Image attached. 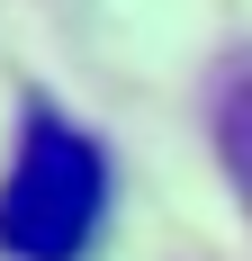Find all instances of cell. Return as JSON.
Masks as SVG:
<instances>
[{"label": "cell", "mask_w": 252, "mask_h": 261, "mask_svg": "<svg viewBox=\"0 0 252 261\" xmlns=\"http://www.w3.org/2000/svg\"><path fill=\"white\" fill-rule=\"evenodd\" d=\"M108 234V153L54 99L18 108V144L0 171V261H90Z\"/></svg>", "instance_id": "obj_1"}, {"label": "cell", "mask_w": 252, "mask_h": 261, "mask_svg": "<svg viewBox=\"0 0 252 261\" xmlns=\"http://www.w3.org/2000/svg\"><path fill=\"white\" fill-rule=\"evenodd\" d=\"M216 162H225L234 198H243V216H252V63H234L225 90H216Z\"/></svg>", "instance_id": "obj_2"}]
</instances>
